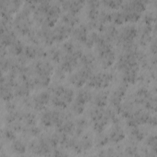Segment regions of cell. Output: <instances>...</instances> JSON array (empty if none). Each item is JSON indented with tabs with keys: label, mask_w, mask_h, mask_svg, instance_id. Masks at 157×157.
I'll use <instances>...</instances> for the list:
<instances>
[{
	"label": "cell",
	"mask_w": 157,
	"mask_h": 157,
	"mask_svg": "<svg viewBox=\"0 0 157 157\" xmlns=\"http://www.w3.org/2000/svg\"><path fill=\"white\" fill-rule=\"evenodd\" d=\"M124 137V134L123 129L118 125L115 124L112 128L110 134V139L112 141L118 142Z\"/></svg>",
	"instance_id": "6da1fadb"
},
{
	"label": "cell",
	"mask_w": 157,
	"mask_h": 157,
	"mask_svg": "<svg viewBox=\"0 0 157 157\" xmlns=\"http://www.w3.org/2000/svg\"><path fill=\"white\" fill-rule=\"evenodd\" d=\"M115 55L112 50L100 54L101 63L104 67H107L111 65L114 60Z\"/></svg>",
	"instance_id": "7a4b0ae2"
},
{
	"label": "cell",
	"mask_w": 157,
	"mask_h": 157,
	"mask_svg": "<svg viewBox=\"0 0 157 157\" xmlns=\"http://www.w3.org/2000/svg\"><path fill=\"white\" fill-rule=\"evenodd\" d=\"M73 36L74 37L82 42H85L86 37V28L84 25H80L73 31Z\"/></svg>",
	"instance_id": "3957f363"
},
{
	"label": "cell",
	"mask_w": 157,
	"mask_h": 157,
	"mask_svg": "<svg viewBox=\"0 0 157 157\" xmlns=\"http://www.w3.org/2000/svg\"><path fill=\"white\" fill-rule=\"evenodd\" d=\"M107 101V93L106 92H101L98 93L94 99L95 104L99 107L105 106Z\"/></svg>",
	"instance_id": "277c9868"
},
{
	"label": "cell",
	"mask_w": 157,
	"mask_h": 157,
	"mask_svg": "<svg viewBox=\"0 0 157 157\" xmlns=\"http://www.w3.org/2000/svg\"><path fill=\"white\" fill-rule=\"evenodd\" d=\"M91 99V94L90 92L87 91H81L78 93L77 98L76 102L84 104L85 103L88 102Z\"/></svg>",
	"instance_id": "5b68a950"
},
{
	"label": "cell",
	"mask_w": 157,
	"mask_h": 157,
	"mask_svg": "<svg viewBox=\"0 0 157 157\" xmlns=\"http://www.w3.org/2000/svg\"><path fill=\"white\" fill-rule=\"evenodd\" d=\"M50 95L47 92H42L34 98V103L45 105L48 102Z\"/></svg>",
	"instance_id": "8992f818"
},
{
	"label": "cell",
	"mask_w": 157,
	"mask_h": 157,
	"mask_svg": "<svg viewBox=\"0 0 157 157\" xmlns=\"http://www.w3.org/2000/svg\"><path fill=\"white\" fill-rule=\"evenodd\" d=\"M10 51L14 55H19L22 50V46L20 42L18 40H14L10 47Z\"/></svg>",
	"instance_id": "52a82bcc"
},
{
	"label": "cell",
	"mask_w": 157,
	"mask_h": 157,
	"mask_svg": "<svg viewBox=\"0 0 157 157\" xmlns=\"http://www.w3.org/2000/svg\"><path fill=\"white\" fill-rule=\"evenodd\" d=\"M12 148L17 153H23L25 152V146L19 140H15L13 142Z\"/></svg>",
	"instance_id": "ba28073f"
},
{
	"label": "cell",
	"mask_w": 157,
	"mask_h": 157,
	"mask_svg": "<svg viewBox=\"0 0 157 157\" xmlns=\"http://www.w3.org/2000/svg\"><path fill=\"white\" fill-rule=\"evenodd\" d=\"M80 58L81 59L82 63L83 64H84L85 66H88V65L91 64L94 60V56H93V55H91L90 53L82 55Z\"/></svg>",
	"instance_id": "9c48e42d"
},
{
	"label": "cell",
	"mask_w": 157,
	"mask_h": 157,
	"mask_svg": "<svg viewBox=\"0 0 157 157\" xmlns=\"http://www.w3.org/2000/svg\"><path fill=\"white\" fill-rule=\"evenodd\" d=\"M72 109L74 112L77 114H80L82 113L84 109V104L79 103L78 102H75V103L72 106Z\"/></svg>",
	"instance_id": "30bf717a"
},
{
	"label": "cell",
	"mask_w": 157,
	"mask_h": 157,
	"mask_svg": "<svg viewBox=\"0 0 157 157\" xmlns=\"http://www.w3.org/2000/svg\"><path fill=\"white\" fill-rule=\"evenodd\" d=\"M104 3L105 4V5L113 8V9H117L120 6H121L123 1H104Z\"/></svg>",
	"instance_id": "8fae6325"
},
{
	"label": "cell",
	"mask_w": 157,
	"mask_h": 157,
	"mask_svg": "<svg viewBox=\"0 0 157 157\" xmlns=\"http://www.w3.org/2000/svg\"><path fill=\"white\" fill-rule=\"evenodd\" d=\"M50 58L55 61H58L59 60V52L56 50H51L49 52V54H48Z\"/></svg>",
	"instance_id": "7c38bea8"
},
{
	"label": "cell",
	"mask_w": 157,
	"mask_h": 157,
	"mask_svg": "<svg viewBox=\"0 0 157 157\" xmlns=\"http://www.w3.org/2000/svg\"><path fill=\"white\" fill-rule=\"evenodd\" d=\"M147 141L148 145L151 146L152 148H153L154 150L156 151V137L151 136L149 138H148Z\"/></svg>",
	"instance_id": "4fadbf2b"
},
{
	"label": "cell",
	"mask_w": 157,
	"mask_h": 157,
	"mask_svg": "<svg viewBox=\"0 0 157 157\" xmlns=\"http://www.w3.org/2000/svg\"><path fill=\"white\" fill-rule=\"evenodd\" d=\"M25 120L28 124L32 125V124H35V122H36L35 116H34V115H33L31 113H28V114L26 115Z\"/></svg>",
	"instance_id": "5bb4252c"
},
{
	"label": "cell",
	"mask_w": 157,
	"mask_h": 157,
	"mask_svg": "<svg viewBox=\"0 0 157 157\" xmlns=\"http://www.w3.org/2000/svg\"><path fill=\"white\" fill-rule=\"evenodd\" d=\"M4 135L7 139L9 140H13L15 138V136L13 132L10 130H6L4 131Z\"/></svg>",
	"instance_id": "9a60e30c"
},
{
	"label": "cell",
	"mask_w": 157,
	"mask_h": 157,
	"mask_svg": "<svg viewBox=\"0 0 157 157\" xmlns=\"http://www.w3.org/2000/svg\"><path fill=\"white\" fill-rule=\"evenodd\" d=\"M30 132H30L31 134H32L34 136H36V135H37V134H38L39 133L40 130L37 127H33V128L31 129Z\"/></svg>",
	"instance_id": "2e32d148"
}]
</instances>
